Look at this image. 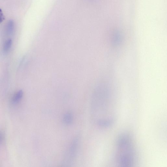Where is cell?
I'll use <instances>...</instances> for the list:
<instances>
[{
    "label": "cell",
    "instance_id": "6da1fadb",
    "mask_svg": "<svg viewBox=\"0 0 167 167\" xmlns=\"http://www.w3.org/2000/svg\"><path fill=\"white\" fill-rule=\"evenodd\" d=\"M132 138L127 133L118 138L116 144V157L118 164L123 167L133 165L136 160L135 149Z\"/></svg>",
    "mask_w": 167,
    "mask_h": 167
},
{
    "label": "cell",
    "instance_id": "5b68a950",
    "mask_svg": "<svg viewBox=\"0 0 167 167\" xmlns=\"http://www.w3.org/2000/svg\"><path fill=\"white\" fill-rule=\"evenodd\" d=\"M5 19V17L4 16L2 10L0 9V23L3 22Z\"/></svg>",
    "mask_w": 167,
    "mask_h": 167
},
{
    "label": "cell",
    "instance_id": "3957f363",
    "mask_svg": "<svg viewBox=\"0 0 167 167\" xmlns=\"http://www.w3.org/2000/svg\"><path fill=\"white\" fill-rule=\"evenodd\" d=\"M14 24L13 21L10 20L8 22L6 26V31L8 34L11 35L13 33Z\"/></svg>",
    "mask_w": 167,
    "mask_h": 167
},
{
    "label": "cell",
    "instance_id": "277c9868",
    "mask_svg": "<svg viewBox=\"0 0 167 167\" xmlns=\"http://www.w3.org/2000/svg\"><path fill=\"white\" fill-rule=\"evenodd\" d=\"M12 44V40L11 39L7 40L5 42L4 47V51L5 53L8 52L11 48Z\"/></svg>",
    "mask_w": 167,
    "mask_h": 167
},
{
    "label": "cell",
    "instance_id": "8992f818",
    "mask_svg": "<svg viewBox=\"0 0 167 167\" xmlns=\"http://www.w3.org/2000/svg\"><path fill=\"white\" fill-rule=\"evenodd\" d=\"M2 134L1 133H0V143H1V142L2 140Z\"/></svg>",
    "mask_w": 167,
    "mask_h": 167
},
{
    "label": "cell",
    "instance_id": "7a4b0ae2",
    "mask_svg": "<svg viewBox=\"0 0 167 167\" xmlns=\"http://www.w3.org/2000/svg\"><path fill=\"white\" fill-rule=\"evenodd\" d=\"M23 92L22 90H20L17 92L12 97V105H16L21 100L23 96Z\"/></svg>",
    "mask_w": 167,
    "mask_h": 167
}]
</instances>
